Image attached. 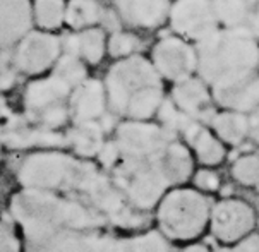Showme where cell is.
Instances as JSON below:
<instances>
[{"label":"cell","mask_w":259,"mask_h":252,"mask_svg":"<svg viewBox=\"0 0 259 252\" xmlns=\"http://www.w3.org/2000/svg\"><path fill=\"white\" fill-rule=\"evenodd\" d=\"M115 185L136 209H149L172 185L192 174L189 148L161 123L124 120L117 125Z\"/></svg>","instance_id":"1"},{"label":"cell","mask_w":259,"mask_h":252,"mask_svg":"<svg viewBox=\"0 0 259 252\" xmlns=\"http://www.w3.org/2000/svg\"><path fill=\"white\" fill-rule=\"evenodd\" d=\"M194 47L196 76L203 79L209 90L230 86L257 72L259 41L251 28H220Z\"/></svg>","instance_id":"2"},{"label":"cell","mask_w":259,"mask_h":252,"mask_svg":"<svg viewBox=\"0 0 259 252\" xmlns=\"http://www.w3.org/2000/svg\"><path fill=\"white\" fill-rule=\"evenodd\" d=\"M108 108L125 120L146 122L165 101L163 79L143 55L117 60L103 79Z\"/></svg>","instance_id":"3"},{"label":"cell","mask_w":259,"mask_h":252,"mask_svg":"<svg viewBox=\"0 0 259 252\" xmlns=\"http://www.w3.org/2000/svg\"><path fill=\"white\" fill-rule=\"evenodd\" d=\"M11 209L14 218L23 225L26 240L64 230H96L103 225V216L96 209L45 191L26 189L16 194Z\"/></svg>","instance_id":"4"},{"label":"cell","mask_w":259,"mask_h":252,"mask_svg":"<svg viewBox=\"0 0 259 252\" xmlns=\"http://www.w3.org/2000/svg\"><path fill=\"white\" fill-rule=\"evenodd\" d=\"M98 175L90 163L62 153H36L28 156L19 168V182L28 191L52 192L57 189H77L86 192Z\"/></svg>","instance_id":"5"},{"label":"cell","mask_w":259,"mask_h":252,"mask_svg":"<svg viewBox=\"0 0 259 252\" xmlns=\"http://www.w3.org/2000/svg\"><path fill=\"white\" fill-rule=\"evenodd\" d=\"M211 207L203 192L177 187L168 191L158 206L161 233L172 240H192L209 223Z\"/></svg>","instance_id":"6"},{"label":"cell","mask_w":259,"mask_h":252,"mask_svg":"<svg viewBox=\"0 0 259 252\" xmlns=\"http://www.w3.org/2000/svg\"><path fill=\"white\" fill-rule=\"evenodd\" d=\"M71 93V86L52 74H48L47 77L34 79L24 91V117L41 129L55 131L71 117L69 113Z\"/></svg>","instance_id":"7"},{"label":"cell","mask_w":259,"mask_h":252,"mask_svg":"<svg viewBox=\"0 0 259 252\" xmlns=\"http://www.w3.org/2000/svg\"><path fill=\"white\" fill-rule=\"evenodd\" d=\"M28 252H127L124 240L96 230H64L26 240Z\"/></svg>","instance_id":"8"},{"label":"cell","mask_w":259,"mask_h":252,"mask_svg":"<svg viewBox=\"0 0 259 252\" xmlns=\"http://www.w3.org/2000/svg\"><path fill=\"white\" fill-rule=\"evenodd\" d=\"M62 54V39L41 29H31L12 50L17 72L26 76L52 70Z\"/></svg>","instance_id":"9"},{"label":"cell","mask_w":259,"mask_h":252,"mask_svg":"<svg viewBox=\"0 0 259 252\" xmlns=\"http://www.w3.org/2000/svg\"><path fill=\"white\" fill-rule=\"evenodd\" d=\"M175 36L189 43H199L220 29L213 0H174L168 14Z\"/></svg>","instance_id":"10"},{"label":"cell","mask_w":259,"mask_h":252,"mask_svg":"<svg viewBox=\"0 0 259 252\" xmlns=\"http://www.w3.org/2000/svg\"><path fill=\"white\" fill-rule=\"evenodd\" d=\"M149 60L161 79L174 84L196 76L197 72L196 47L175 34L158 39L151 48Z\"/></svg>","instance_id":"11"},{"label":"cell","mask_w":259,"mask_h":252,"mask_svg":"<svg viewBox=\"0 0 259 252\" xmlns=\"http://www.w3.org/2000/svg\"><path fill=\"white\" fill-rule=\"evenodd\" d=\"M254 225V209L240 199H223L211 207L209 213L213 235L225 244H237L244 237L251 235Z\"/></svg>","instance_id":"12"},{"label":"cell","mask_w":259,"mask_h":252,"mask_svg":"<svg viewBox=\"0 0 259 252\" xmlns=\"http://www.w3.org/2000/svg\"><path fill=\"white\" fill-rule=\"evenodd\" d=\"M33 24L31 0H0V52L14 50Z\"/></svg>","instance_id":"13"},{"label":"cell","mask_w":259,"mask_h":252,"mask_svg":"<svg viewBox=\"0 0 259 252\" xmlns=\"http://www.w3.org/2000/svg\"><path fill=\"white\" fill-rule=\"evenodd\" d=\"M172 103L186 113L187 117L194 120H203V118L213 117V96L211 90L208 88L203 79L192 76L189 79L174 84L172 88Z\"/></svg>","instance_id":"14"},{"label":"cell","mask_w":259,"mask_h":252,"mask_svg":"<svg viewBox=\"0 0 259 252\" xmlns=\"http://www.w3.org/2000/svg\"><path fill=\"white\" fill-rule=\"evenodd\" d=\"M107 93L103 81L88 77L77 88H74L69 98V113L74 123L81 122H98L107 110Z\"/></svg>","instance_id":"15"},{"label":"cell","mask_w":259,"mask_h":252,"mask_svg":"<svg viewBox=\"0 0 259 252\" xmlns=\"http://www.w3.org/2000/svg\"><path fill=\"white\" fill-rule=\"evenodd\" d=\"M0 143L7 148H33V146H60L65 138L55 131L34 125L26 117H12L0 127Z\"/></svg>","instance_id":"16"},{"label":"cell","mask_w":259,"mask_h":252,"mask_svg":"<svg viewBox=\"0 0 259 252\" xmlns=\"http://www.w3.org/2000/svg\"><path fill=\"white\" fill-rule=\"evenodd\" d=\"M170 0H115L122 21L134 28L153 29L168 21Z\"/></svg>","instance_id":"17"},{"label":"cell","mask_w":259,"mask_h":252,"mask_svg":"<svg viewBox=\"0 0 259 252\" xmlns=\"http://www.w3.org/2000/svg\"><path fill=\"white\" fill-rule=\"evenodd\" d=\"M211 96L223 110L244 115L254 112L259 107V74L254 72L230 86L211 90Z\"/></svg>","instance_id":"18"},{"label":"cell","mask_w":259,"mask_h":252,"mask_svg":"<svg viewBox=\"0 0 259 252\" xmlns=\"http://www.w3.org/2000/svg\"><path fill=\"white\" fill-rule=\"evenodd\" d=\"M64 54L76 55L88 65L100 64L107 54V34L102 28L77 31L62 41Z\"/></svg>","instance_id":"19"},{"label":"cell","mask_w":259,"mask_h":252,"mask_svg":"<svg viewBox=\"0 0 259 252\" xmlns=\"http://www.w3.org/2000/svg\"><path fill=\"white\" fill-rule=\"evenodd\" d=\"M182 136L191 143L192 149H194V154H196V160L203 166L213 168V166H218L225 160V156H227L225 144L213 134L211 129L204 127L201 122H197V120L192 122Z\"/></svg>","instance_id":"20"},{"label":"cell","mask_w":259,"mask_h":252,"mask_svg":"<svg viewBox=\"0 0 259 252\" xmlns=\"http://www.w3.org/2000/svg\"><path fill=\"white\" fill-rule=\"evenodd\" d=\"M209 123H211L213 134L228 146H239L251 132V120L247 115L230 112V110L214 113Z\"/></svg>","instance_id":"21"},{"label":"cell","mask_w":259,"mask_h":252,"mask_svg":"<svg viewBox=\"0 0 259 252\" xmlns=\"http://www.w3.org/2000/svg\"><path fill=\"white\" fill-rule=\"evenodd\" d=\"M102 17L103 9L96 0H69L65 6V24L76 33L96 28Z\"/></svg>","instance_id":"22"},{"label":"cell","mask_w":259,"mask_h":252,"mask_svg":"<svg viewBox=\"0 0 259 252\" xmlns=\"http://www.w3.org/2000/svg\"><path fill=\"white\" fill-rule=\"evenodd\" d=\"M74 151L81 156H95L103 148V127L100 122H81L74 123V129L69 132Z\"/></svg>","instance_id":"23"},{"label":"cell","mask_w":259,"mask_h":252,"mask_svg":"<svg viewBox=\"0 0 259 252\" xmlns=\"http://www.w3.org/2000/svg\"><path fill=\"white\" fill-rule=\"evenodd\" d=\"M65 0H34L33 21L41 31L52 33L65 24Z\"/></svg>","instance_id":"24"},{"label":"cell","mask_w":259,"mask_h":252,"mask_svg":"<svg viewBox=\"0 0 259 252\" xmlns=\"http://www.w3.org/2000/svg\"><path fill=\"white\" fill-rule=\"evenodd\" d=\"M50 74L62 79V81L67 84V86H71L72 90L90 77L88 76V65L81 59H77L76 55H71V54L60 55V59L57 60V64L54 65Z\"/></svg>","instance_id":"25"},{"label":"cell","mask_w":259,"mask_h":252,"mask_svg":"<svg viewBox=\"0 0 259 252\" xmlns=\"http://www.w3.org/2000/svg\"><path fill=\"white\" fill-rule=\"evenodd\" d=\"M220 28H239L249 14L247 0H213Z\"/></svg>","instance_id":"26"},{"label":"cell","mask_w":259,"mask_h":252,"mask_svg":"<svg viewBox=\"0 0 259 252\" xmlns=\"http://www.w3.org/2000/svg\"><path fill=\"white\" fill-rule=\"evenodd\" d=\"M139 48V39L136 34L127 31H113L107 38V52L115 60H124L136 55Z\"/></svg>","instance_id":"27"},{"label":"cell","mask_w":259,"mask_h":252,"mask_svg":"<svg viewBox=\"0 0 259 252\" xmlns=\"http://www.w3.org/2000/svg\"><path fill=\"white\" fill-rule=\"evenodd\" d=\"M232 175L237 182H240L245 187L256 185L259 180V156L257 154H244L237 158L232 165Z\"/></svg>","instance_id":"28"},{"label":"cell","mask_w":259,"mask_h":252,"mask_svg":"<svg viewBox=\"0 0 259 252\" xmlns=\"http://www.w3.org/2000/svg\"><path fill=\"white\" fill-rule=\"evenodd\" d=\"M127 252H170L166 237L161 232H148L125 242Z\"/></svg>","instance_id":"29"},{"label":"cell","mask_w":259,"mask_h":252,"mask_svg":"<svg viewBox=\"0 0 259 252\" xmlns=\"http://www.w3.org/2000/svg\"><path fill=\"white\" fill-rule=\"evenodd\" d=\"M17 72L14 57H12V50L0 52V91H7L17 81Z\"/></svg>","instance_id":"30"},{"label":"cell","mask_w":259,"mask_h":252,"mask_svg":"<svg viewBox=\"0 0 259 252\" xmlns=\"http://www.w3.org/2000/svg\"><path fill=\"white\" fill-rule=\"evenodd\" d=\"M194 185L199 192H217L220 189V177L214 170L201 168L194 174Z\"/></svg>","instance_id":"31"},{"label":"cell","mask_w":259,"mask_h":252,"mask_svg":"<svg viewBox=\"0 0 259 252\" xmlns=\"http://www.w3.org/2000/svg\"><path fill=\"white\" fill-rule=\"evenodd\" d=\"M0 252H19V242L6 225L0 223Z\"/></svg>","instance_id":"32"},{"label":"cell","mask_w":259,"mask_h":252,"mask_svg":"<svg viewBox=\"0 0 259 252\" xmlns=\"http://www.w3.org/2000/svg\"><path fill=\"white\" fill-rule=\"evenodd\" d=\"M100 160L105 166H115V163L118 160V149H117V144L113 143H105L103 148L100 149Z\"/></svg>","instance_id":"33"},{"label":"cell","mask_w":259,"mask_h":252,"mask_svg":"<svg viewBox=\"0 0 259 252\" xmlns=\"http://www.w3.org/2000/svg\"><path fill=\"white\" fill-rule=\"evenodd\" d=\"M232 249H234V252H259V235L251 233V235L237 242L235 247H232Z\"/></svg>","instance_id":"34"},{"label":"cell","mask_w":259,"mask_h":252,"mask_svg":"<svg viewBox=\"0 0 259 252\" xmlns=\"http://www.w3.org/2000/svg\"><path fill=\"white\" fill-rule=\"evenodd\" d=\"M251 31H252V34L256 36V39L259 41V6L256 9V12H254V16H252V26H251Z\"/></svg>","instance_id":"35"},{"label":"cell","mask_w":259,"mask_h":252,"mask_svg":"<svg viewBox=\"0 0 259 252\" xmlns=\"http://www.w3.org/2000/svg\"><path fill=\"white\" fill-rule=\"evenodd\" d=\"M181 252H209V249L203 244H192V245H187L186 249H182Z\"/></svg>","instance_id":"36"},{"label":"cell","mask_w":259,"mask_h":252,"mask_svg":"<svg viewBox=\"0 0 259 252\" xmlns=\"http://www.w3.org/2000/svg\"><path fill=\"white\" fill-rule=\"evenodd\" d=\"M7 115V103L4 100V96L0 95V118H4Z\"/></svg>","instance_id":"37"},{"label":"cell","mask_w":259,"mask_h":252,"mask_svg":"<svg viewBox=\"0 0 259 252\" xmlns=\"http://www.w3.org/2000/svg\"><path fill=\"white\" fill-rule=\"evenodd\" d=\"M214 252H234V249H230V247H220V249H217Z\"/></svg>","instance_id":"38"},{"label":"cell","mask_w":259,"mask_h":252,"mask_svg":"<svg viewBox=\"0 0 259 252\" xmlns=\"http://www.w3.org/2000/svg\"><path fill=\"white\" fill-rule=\"evenodd\" d=\"M256 189H257V191H259V180H257V184H256Z\"/></svg>","instance_id":"39"},{"label":"cell","mask_w":259,"mask_h":252,"mask_svg":"<svg viewBox=\"0 0 259 252\" xmlns=\"http://www.w3.org/2000/svg\"><path fill=\"white\" fill-rule=\"evenodd\" d=\"M257 118H259V107H257Z\"/></svg>","instance_id":"40"}]
</instances>
